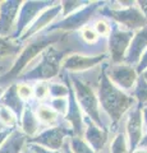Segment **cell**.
Returning <instances> with one entry per match:
<instances>
[{
    "instance_id": "13",
    "label": "cell",
    "mask_w": 147,
    "mask_h": 153,
    "mask_svg": "<svg viewBox=\"0 0 147 153\" xmlns=\"http://www.w3.org/2000/svg\"><path fill=\"white\" fill-rule=\"evenodd\" d=\"M146 50H147V25L133 33V37H132V41L129 46H128L123 63L136 68L142 54Z\"/></svg>"
},
{
    "instance_id": "11",
    "label": "cell",
    "mask_w": 147,
    "mask_h": 153,
    "mask_svg": "<svg viewBox=\"0 0 147 153\" xmlns=\"http://www.w3.org/2000/svg\"><path fill=\"white\" fill-rule=\"evenodd\" d=\"M22 3L21 0L0 1V37H12Z\"/></svg>"
},
{
    "instance_id": "2",
    "label": "cell",
    "mask_w": 147,
    "mask_h": 153,
    "mask_svg": "<svg viewBox=\"0 0 147 153\" xmlns=\"http://www.w3.org/2000/svg\"><path fill=\"white\" fill-rule=\"evenodd\" d=\"M98 13H100V16L111 19V22L116 23L123 30L131 31L133 33L147 25V18L142 14L136 3L131 7L119 8V9H113L109 8L107 5H102L98 9Z\"/></svg>"
},
{
    "instance_id": "22",
    "label": "cell",
    "mask_w": 147,
    "mask_h": 153,
    "mask_svg": "<svg viewBox=\"0 0 147 153\" xmlns=\"http://www.w3.org/2000/svg\"><path fill=\"white\" fill-rule=\"evenodd\" d=\"M128 142L124 131H118L113 138V142L109 148V153H128Z\"/></svg>"
},
{
    "instance_id": "31",
    "label": "cell",
    "mask_w": 147,
    "mask_h": 153,
    "mask_svg": "<svg viewBox=\"0 0 147 153\" xmlns=\"http://www.w3.org/2000/svg\"><path fill=\"white\" fill-rule=\"evenodd\" d=\"M142 125H143V133L147 134V106H142Z\"/></svg>"
},
{
    "instance_id": "24",
    "label": "cell",
    "mask_w": 147,
    "mask_h": 153,
    "mask_svg": "<svg viewBox=\"0 0 147 153\" xmlns=\"http://www.w3.org/2000/svg\"><path fill=\"white\" fill-rule=\"evenodd\" d=\"M17 93L25 103H28L34 100V84L30 82H17Z\"/></svg>"
},
{
    "instance_id": "36",
    "label": "cell",
    "mask_w": 147,
    "mask_h": 153,
    "mask_svg": "<svg viewBox=\"0 0 147 153\" xmlns=\"http://www.w3.org/2000/svg\"><path fill=\"white\" fill-rule=\"evenodd\" d=\"M140 75H141L142 78H143V79L146 80V82H147V69H146V70H143V71H142V73H141Z\"/></svg>"
},
{
    "instance_id": "17",
    "label": "cell",
    "mask_w": 147,
    "mask_h": 153,
    "mask_svg": "<svg viewBox=\"0 0 147 153\" xmlns=\"http://www.w3.org/2000/svg\"><path fill=\"white\" fill-rule=\"evenodd\" d=\"M0 105L1 106H5L7 108H9L10 111L18 117V120L21 119L23 110L26 107V103L19 98V96L17 93V88H16V83L9 84L5 92L3 93V96L0 97Z\"/></svg>"
},
{
    "instance_id": "5",
    "label": "cell",
    "mask_w": 147,
    "mask_h": 153,
    "mask_svg": "<svg viewBox=\"0 0 147 153\" xmlns=\"http://www.w3.org/2000/svg\"><path fill=\"white\" fill-rule=\"evenodd\" d=\"M133 32L123 30L116 23L111 22V32L107 37V56L109 63L120 64L124 60L125 52L128 50Z\"/></svg>"
},
{
    "instance_id": "3",
    "label": "cell",
    "mask_w": 147,
    "mask_h": 153,
    "mask_svg": "<svg viewBox=\"0 0 147 153\" xmlns=\"http://www.w3.org/2000/svg\"><path fill=\"white\" fill-rule=\"evenodd\" d=\"M102 5L104 3L101 1H96V3L90 1L86 7L78 10L77 13L56 21L50 27H47L45 31H50V32H75L77 31L78 32L82 27L87 26L88 21H91Z\"/></svg>"
},
{
    "instance_id": "20",
    "label": "cell",
    "mask_w": 147,
    "mask_h": 153,
    "mask_svg": "<svg viewBox=\"0 0 147 153\" xmlns=\"http://www.w3.org/2000/svg\"><path fill=\"white\" fill-rule=\"evenodd\" d=\"M34 100L39 103H45L50 100L49 94V82L40 80L34 83Z\"/></svg>"
},
{
    "instance_id": "39",
    "label": "cell",
    "mask_w": 147,
    "mask_h": 153,
    "mask_svg": "<svg viewBox=\"0 0 147 153\" xmlns=\"http://www.w3.org/2000/svg\"><path fill=\"white\" fill-rule=\"evenodd\" d=\"M3 74H4V70H3L1 68H0V75H3Z\"/></svg>"
},
{
    "instance_id": "30",
    "label": "cell",
    "mask_w": 147,
    "mask_h": 153,
    "mask_svg": "<svg viewBox=\"0 0 147 153\" xmlns=\"http://www.w3.org/2000/svg\"><path fill=\"white\" fill-rule=\"evenodd\" d=\"M27 146L30 147L32 151H34V153H61L60 151H51V149H47V148L40 147V146H37V144H32V143H28Z\"/></svg>"
},
{
    "instance_id": "14",
    "label": "cell",
    "mask_w": 147,
    "mask_h": 153,
    "mask_svg": "<svg viewBox=\"0 0 147 153\" xmlns=\"http://www.w3.org/2000/svg\"><path fill=\"white\" fill-rule=\"evenodd\" d=\"M23 44L19 40H13L10 37H0V68L7 73L16 63L18 55L23 49Z\"/></svg>"
},
{
    "instance_id": "21",
    "label": "cell",
    "mask_w": 147,
    "mask_h": 153,
    "mask_svg": "<svg viewBox=\"0 0 147 153\" xmlns=\"http://www.w3.org/2000/svg\"><path fill=\"white\" fill-rule=\"evenodd\" d=\"M132 96L134 97L137 103L147 105V82L141 75H138L136 85H134L133 91H132Z\"/></svg>"
},
{
    "instance_id": "37",
    "label": "cell",
    "mask_w": 147,
    "mask_h": 153,
    "mask_svg": "<svg viewBox=\"0 0 147 153\" xmlns=\"http://www.w3.org/2000/svg\"><path fill=\"white\" fill-rule=\"evenodd\" d=\"M22 153H34V151H32V149H31V148H30V147H28V146H27V147L25 148V149H23V152H22Z\"/></svg>"
},
{
    "instance_id": "1",
    "label": "cell",
    "mask_w": 147,
    "mask_h": 153,
    "mask_svg": "<svg viewBox=\"0 0 147 153\" xmlns=\"http://www.w3.org/2000/svg\"><path fill=\"white\" fill-rule=\"evenodd\" d=\"M106 61L102 63V71L97 84V98L104 117L109 121L110 128H114L123 120V117H125L132 107L136 106L137 101L133 96L123 92L109 80L105 74Z\"/></svg>"
},
{
    "instance_id": "34",
    "label": "cell",
    "mask_w": 147,
    "mask_h": 153,
    "mask_svg": "<svg viewBox=\"0 0 147 153\" xmlns=\"http://www.w3.org/2000/svg\"><path fill=\"white\" fill-rule=\"evenodd\" d=\"M68 140H69V139H68ZM68 140L64 143L63 148L60 149V152H61V153H73L72 151H70V148H69V142H68Z\"/></svg>"
},
{
    "instance_id": "38",
    "label": "cell",
    "mask_w": 147,
    "mask_h": 153,
    "mask_svg": "<svg viewBox=\"0 0 147 153\" xmlns=\"http://www.w3.org/2000/svg\"><path fill=\"white\" fill-rule=\"evenodd\" d=\"M5 89H7V87H3V85H0V97H1L3 93L5 92Z\"/></svg>"
},
{
    "instance_id": "4",
    "label": "cell",
    "mask_w": 147,
    "mask_h": 153,
    "mask_svg": "<svg viewBox=\"0 0 147 153\" xmlns=\"http://www.w3.org/2000/svg\"><path fill=\"white\" fill-rule=\"evenodd\" d=\"M72 137H74L72 128H70L69 124H64V125L59 126L42 129L37 135L30 138L28 143L37 144L51 151H60L63 148L64 143Z\"/></svg>"
},
{
    "instance_id": "35",
    "label": "cell",
    "mask_w": 147,
    "mask_h": 153,
    "mask_svg": "<svg viewBox=\"0 0 147 153\" xmlns=\"http://www.w3.org/2000/svg\"><path fill=\"white\" fill-rule=\"evenodd\" d=\"M140 146H141V147H147V134H146L143 138H142V140H141V143H140Z\"/></svg>"
},
{
    "instance_id": "27",
    "label": "cell",
    "mask_w": 147,
    "mask_h": 153,
    "mask_svg": "<svg viewBox=\"0 0 147 153\" xmlns=\"http://www.w3.org/2000/svg\"><path fill=\"white\" fill-rule=\"evenodd\" d=\"M91 27L101 38H107L111 32V22H109L106 18H102V17L95 19V22L92 23Z\"/></svg>"
},
{
    "instance_id": "18",
    "label": "cell",
    "mask_w": 147,
    "mask_h": 153,
    "mask_svg": "<svg viewBox=\"0 0 147 153\" xmlns=\"http://www.w3.org/2000/svg\"><path fill=\"white\" fill-rule=\"evenodd\" d=\"M27 144L28 137L19 128H16L0 147V153H22Z\"/></svg>"
},
{
    "instance_id": "40",
    "label": "cell",
    "mask_w": 147,
    "mask_h": 153,
    "mask_svg": "<svg viewBox=\"0 0 147 153\" xmlns=\"http://www.w3.org/2000/svg\"><path fill=\"white\" fill-rule=\"evenodd\" d=\"M0 129H7V128H3V126H1V125H0Z\"/></svg>"
},
{
    "instance_id": "28",
    "label": "cell",
    "mask_w": 147,
    "mask_h": 153,
    "mask_svg": "<svg viewBox=\"0 0 147 153\" xmlns=\"http://www.w3.org/2000/svg\"><path fill=\"white\" fill-rule=\"evenodd\" d=\"M49 106L54 110V111L60 115V116H65L67 114V110H68V97H59V98H50L47 102Z\"/></svg>"
},
{
    "instance_id": "9",
    "label": "cell",
    "mask_w": 147,
    "mask_h": 153,
    "mask_svg": "<svg viewBox=\"0 0 147 153\" xmlns=\"http://www.w3.org/2000/svg\"><path fill=\"white\" fill-rule=\"evenodd\" d=\"M125 137L128 149L132 153L137 149L143 138V125H142V105L137 103L125 115Z\"/></svg>"
},
{
    "instance_id": "25",
    "label": "cell",
    "mask_w": 147,
    "mask_h": 153,
    "mask_svg": "<svg viewBox=\"0 0 147 153\" xmlns=\"http://www.w3.org/2000/svg\"><path fill=\"white\" fill-rule=\"evenodd\" d=\"M69 148L73 153H97L95 152L91 147L87 144V142L83 138L79 137H72L69 138Z\"/></svg>"
},
{
    "instance_id": "12",
    "label": "cell",
    "mask_w": 147,
    "mask_h": 153,
    "mask_svg": "<svg viewBox=\"0 0 147 153\" xmlns=\"http://www.w3.org/2000/svg\"><path fill=\"white\" fill-rule=\"evenodd\" d=\"M83 139L95 152L101 153L105 151L109 143V131L97 126L91 119L84 116V131Z\"/></svg>"
},
{
    "instance_id": "23",
    "label": "cell",
    "mask_w": 147,
    "mask_h": 153,
    "mask_svg": "<svg viewBox=\"0 0 147 153\" xmlns=\"http://www.w3.org/2000/svg\"><path fill=\"white\" fill-rule=\"evenodd\" d=\"M49 94L50 98H59V97H68L69 94V85L67 82L61 83L56 80H50L49 82Z\"/></svg>"
},
{
    "instance_id": "29",
    "label": "cell",
    "mask_w": 147,
    "mask_h": 153,
    "mask_svg": "<svg viewBox=\"0 0 147 153\" xmlns=\"http://www.w3.org/2000/svg\"><path fill=\"white\" fill-rule=\"evenodd\" d=\"M146 69H147V50L143 52V54H142L138 64H137V66H136V71H137V74L140 75L142 71L146 70Z\"/></svg>"
},
{
    "instance_id": "6",
    "label": "cell",
    "mask_w": 147,
    "mask_h": 153,
    "mask_svg": "<svg viewBox=\"0 0 147 153\" xmlns=\"http://www.w3.org/2000/svg\"><path fill=\"white\" fill-rule=\"evenodd\" d=\"M105 74L114 85H116L123 92L132 96V91H133L137 79H138V74L136 71V68L124 63L111 64L106 61Z\"/></svg>"
},
{
    "instance_id": "7",
    "label": "cell",
    "mask_w": 147,
    "mask_h": 153,
    "mask_svg": "<svg viewBox=\"0 0 147 153\" xmlns=\"http://www.w3.org/2000/svg\"><path fill=\"white\" fill-rule=\"evenodd\" d=\"M55 1H23L19 13H18V18H17V23L14 27V32L10 38L13 40H19L22 35L25 33L30 25L36 19V17L39 14L45 10L46 8H49L51 5H54Z\"/></svg>"
},
{
    "instance_id": "33",
    "label": "cell",
    "mask_w": 147,
    "mask_h": 153,
    "mask_svg": "<svg viewBox=\"0 0 147 153\" xmlns=\"http://www.w3.org/2000/svg\"><path fill=\"white\" fill-rule=\"evenodd\" d=\"M137 7L140 8V10L142 12V14L147 18V1H137Z\"/></svg>"
},
{
    "instance_id": "19",
    "label": "cell",
    "mask_w": 147,
    "mask_h": 153,
    "mask_svg": "<svg viewBox=\"0 0 147 153\" xmlns=\"http://www.w3.org/2000/svg\"><path fill=\"white\" fill-rule=\"evenodd\" d=\"M0 125L7 129H16L19 125V120L10 110L0 105Z\"/></svg>"
},
{
    "instance_id": "8",
    "label": "cell",
    "mask_w": 147,
    "mask_h": 153,
    "mask_svg": "<svg viewBox=\"0 0 147 153\" xmlns=\"http://www.w3.org/2000/svg\"><path fill=\"white\" fill-rule=\"evenodd\" d=\"M61 16V5L60 1H55L54 5H51L49 8H46L45 10H42L39 16L36 17V19L30 25V27L25 31V33L19 38V41L22 44H25L27 40H30L31 37L36 36L37 33H40L42 31H45L47 27H50L53 23L60 19Z\"/></svg>"
},
{
    "instance_id": "16",
    "label": "cell",
    "mask_w": 147,
    "mask_h": 153,
    "mask_svg": "<svg viewBox=\"0 0 147 153\" xmlns=\"http://www.w3.org/2000/svg\"><path fill=\"white\" fill-rule=\"evenodd\" d=\"M19 126H21V130L28 137V139L37 135V134L44 129L35 115V110H34L32 102L26 103V107L23 110V114L19 119Z\"/></svg>"
},
{
    "instance_id": "26",
    "label": "cell",
    "mask_w": 147,
    "mask_h": 153,
    "mask_svg": "<svg viewBox=\"0 0 147 153\" xmlns=\"http://www.w3.org/2000/svg\"><path fill=\"white\" fill-rule=\"evenodd\" d=\"M90 1H60L61 5V16L60 18L69 17L72 14L77 13L82 8H84Z\"/></svg>"
},
{
    "instance_id": "10",
    "label": "cell",
    "mask_w": 147,
    "mask_h": 153,
    "mask_svg": "<svg viewBox=\"0 0 147 153\" xmlns=\"http://www.w3.org/2000/svg\"><path fill=\"white\" fill-rule=\"evenodd\" d=\"M109 59L107 54L90 56V55H81V54H70L61 61L60 71L65 73H83L90 69L101 65L104 61Z\"/></svg>"
},
{
    "instance_id": "32",
    "label": "cell",
    "mask_w": 147,
    "mask_h": 153,
    "mask_svg": "<svg viewBox=\"0 0 147 153\" xmlns=\"http://www.w3.org/2000/svg\"><path fill=\"white\" fill-rule=\"evenodd\" d=\"M13 129H0V147L4 143V140L8 138V135L12 133Z\"/></svg>"
},
{
    "instance_id": "15",
    "label": "cell",
    "mask_w": 147,
    "mask_h": 153,
    "mask_svg": "<svg viewBox=\"0 0 147 153\" xmlns=\"http://www.w3.org/2000/svg\"><path fill=\"white\" fill-rule=\"evenodd\" d=\"M31 102L34 105V110H35V115H36L37 120H39V123L41 124V126L44 129L68 124L63 116L56 114L47 103H39L35 100H32Z\"/></svg>"
}]
</instances>
